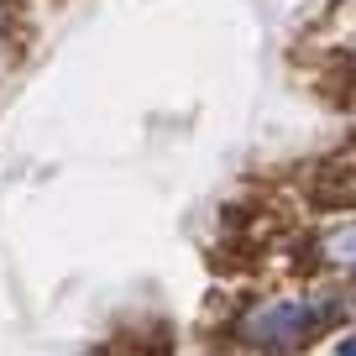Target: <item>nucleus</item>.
I'll return each mask as SVG.
<instances>
[{
  "label": "nucleus",
  "instance_id": "1",
  "mask_svg": "<svg viewBox=\"0 0 356 356\" xmlns=\"http://www.w3.org/2000/svg\"><path fill=\"white\" fill-rule=\"evenodd\" d=\"M330 314H335V304H325V299H273L246 314L241 335L252 346L283 351V346H304L320 325H330Z\"/></svg>",
  "mask_w": 356,
  "mask_h": 356
},
{
  "label": "nucleus",
  "instance_id": "2",
  "mask_svg": "<svg viewBox=\"0 0 356 356\" xmlns=\"http://www.w3.org/2000/svg\"><path fill=\"white\" fill-rule=\"evenodd\" d=\"M320 257L335 267H356V225H341V231H330L320 241Z\"/></svg>",
  "mask_w": 356,
  "mask_h": 356
},
{
  "label": "nucleus",
  "instance_id": "3",
  "mask_svg": "<svg viewBox=\"0 0 356 356\" xmlns=\"http://www.w3.org/2000/svg\"><path fill=\"white\" fill-rule=\"evenodd\" d=\"M335 356H356V341H341V346H335Z\"/></svg>",
  "mask_w": 356,
  "mask_h": 356
}]
</instances>
